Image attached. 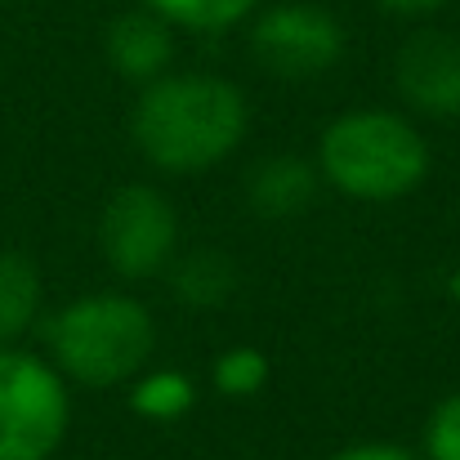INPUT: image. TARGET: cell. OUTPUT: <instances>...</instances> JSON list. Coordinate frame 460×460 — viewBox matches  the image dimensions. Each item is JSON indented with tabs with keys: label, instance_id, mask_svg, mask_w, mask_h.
I'll list each match as a JSON object with an SVG mask.
<instances>
[{
	"label": "cell",
	"instance_id": "cell-1",
	"mask_svg": "<svg viewBox=\"0 0 460 460\" xmlns=\"http://www.w3.org/2000/svg\"><path fill=\"white\" fill-rule=\"evenodd\" d=\"M251 103L242 85L215 72H165L148 81L130 112V139L161 174H201L242 148Z\"/></svg>",
	"mask_w": 460,
	"mask_h": 460
},
{
	"label": "cell",
	"instance_id": "cell-2",
	"mask_svg": "<svg viewBox=\"0 0 460 460\" xmlns=\"http://www.w3.org/2000/svg\"><path fill=\"white\" fill-rule=\"evenodd\" d=\"M45 349L63 380L81 389H117L148 367L156 322L135 296L94 291L45 317Z\"/></svg>",
	"mask_w": 460,
	"mask_h": 460
},
{
	"label": "cell",
	"instance_id": "cell-3",
	"mask_svg": "<svg viewBox=\"0 0 460 460\" xmlns=\"http://www.w3.org/2000/svg\"><path fill=\"white\" fill-rule=\"evenodd\" d=\"M313 165L335 192L353 201H398L425 183L429 144L402 112L353 108L326 121Z\"/></svg>",
	"mask_w": 460,
	"mask_h": 460
},
{
	"label": "cell",
	"instance_id": "cell-4",
	"mask_svg": "<svg viewBox=\"0 0 460 460\" xmlns=\"http://www.w3.org/2000/svg\"><path fill=\"white\" fill-rule=\"evenodd\" d=\"M72 429V394L49 358L0 349V460H54Z\"/></svg>",
	"mask_w": 460,
	"mask_h": 460
},
{
	"label": "cell",
	"instance_id": "cell-5",
	"mask_svg": "<svg viewBox=\"0 0 460 460\" xmlns=\"http://www.w3.org/2000/svg\"><path fill=\"white\" fill-rule=\"evenodd\" d=\"M99 251L126 282H148L179 255V210L153 183H121L99 210Z\"/></svg>",
	"mask_w": 460,
	"mask_h": 460
},
{
	"label": "cell",
	"instance_id": "cell-6",
	"mask_svg": "<svg viewBox=\"0 0 460 460\" xmlns=\"http://www.w3.org/2000/svg\"><path fill=\"white\" fill-rule=\"evenodd\" d=\"M251 54L269 76L313 81L326 76L344 54V27L326 4L278 0L251 13Z\"/></svg>",
	"mask_w": 460,
	"mask_h": 460
},
{
	"label": "cell",
	"instance_id": "cell-7",
	"mask_svg": "<svg viewBox=\"0 0 460 460\" xmlns=\"http://www.w3.org/2000/svg\"><path fill=\"white\" fill-rule=\"evenodd\" d=\"M398 99L434 121L460 117V36L443 27L411 31L394 54Z\"/></svg>",
	"mask_w": 460,
	"mask_h": 460
},
{
	"label": "cell",
	"instance_id": "cell-8",
	"mask_svg": "<svg viewBox=\"0 0 460 460\" xmlns=\"http://www.w3.org/2000/svg\"><path fill=\"white\" fill-rule=\"evenodd\" d=\"M174 49H179L174 27L144 4L117 13L103 31V54H108L112 72L130 85H148L156 76L174 72Z\"/></svg>",
	"mask_w": 460,
	"mask_h": 460
},
{
	"label": "cell",
	"instance_id": "cell-9",
	"mask_svg": "<svg viewBox=\"0 0 460 460\" xmlns=\"http://www.w3.org/2000/svg\"><path fill=\"white\" fill-rule=\"evenodd\" d=\"M317 165L300 153H273L260 156L246 170V206L260 219H296L305 215L317 197Z\"/></svg>",
	"mask_w": 460,
	"mask_h": 460
},
{
	"label": "cell",
	"instance_id": "cell-10",
	"mask_svg": "<svg viewBox=\"0 0 460 460\" xmlns=\"http://www.w3.org/2000/svg\"><path fill=\"white\" fill-rule=\"evenodd\" d=\"M165 273H170V291H174V300H179L183 308H197V313H206V308H224L233 296H237V282H242L237 264H233L224 251H215V246H201V251L174 255Z\"/></svg>",
	"mask_w": 460,
	"mask_h": 460
},
{
	"label": "cell",
	"instance_id": "cell-11",
	"mask_svg": "<svg viewBox=\"0 0 460 460\" xmlns=\"http://www.w3.org/2000/svg\"><path fill=\"white\" fill-rule=\"evenodd\" d=\"M45 308V287L36 260L22 251H0V349L18 344Z\"/></svg>",
	"mask_w": 460,
	"mask_h": 460
},
{
	"label": "cell",
	"instance_id": "cell-12",
	"mask_svg": "<svg viewBox=\"0 0 460 460\" xmlns=\"http://www.w3.org/2000/svg\"><path fill=\"white\" fill-rule=\"evenodd\" d=\"M192 402H197V385H192V376L179 371V367H161V371H148V367H144V371L130 380V407H135L144 420H153V425H170V420L188 416Z\"/></svg>",
	"mask_w": 460,
	"mask_h": 460
},
{
	"label": "cell",
	"instance_id": "cell-13",
	"mask_svg": "<svg viewBox=\"0 0 460 460\" xmlns=\"http://www.w3.org/2000/svg\"><path fill=\"white\" fill-rule=\"evenodd\" d=\"M144 9L161 13L174 31H228L246 22L264 0H139Z\"/></svg>",
	"mask_w": 460,
	"mask_h": 460
},
{
	"label": "cell",
	"instance_id": "cell-14",
	"mask_svg": "<svg viewBox=\"0 0 460 460\" xmlns=\"http://www.w3.org/2000/svg\"><path fill=\"white\" fill-rule=\"evenodd\" d=\"M269 376H273V362H269V353L255 349V344H233V349H224V353L215 358V367H210V385H215V394H224V398H255V394L269 385Z\"/></svg>",
	"mask_w": 460,
	"mask_h": 460
},
{
	"label": "cell",
	"instance_id": "cell-15",
	"mask_svg": "<svg viewBox=\"0 0 460 460\" xmlns=\"http://www.w3.org/2000/svg\"><path fill=\"white\" fill-rule=\"evenodd\" d=\"M420 456L425 460H460V394H447L420 434Z\"/></svg>",
	"mask_w": 460,
	"mask_h": 460
},
{
	"label": "cell",
	"instance_id": "cell-16",
	"mask_svg": "<svg viewBox=\"0 0 460 460\" xmlns=\"http://www.w3.org/2000/svg\"><path fill=\"white\" fill-rule=\"evenodd\" d=\"M331 460H425V456H416L402 443H353V447H340Z\"/></svg>",
	"mask_w": 460,
	"mask_h": 460
},
{
	"label": "cell",
	"instance_id": "cell-17",
	"mask_svg": "<svg viewBox=\"0 0 460 460\" xmlns=\"http://www.w3.org/2000/svg\"><path fill=\"white\" fill-rule=\"evenodd\" d=\"M385 13H394V18H429V13H438V9H447L452 0H376Z\"/></svg>",
	"mask_w": 460,
	"mask_h": 460
}]
</instances>
